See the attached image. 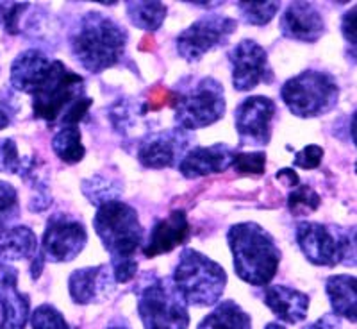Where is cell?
<instances>
[{
  "mask_svg": "<svg viewBox=\"0 0 357 329\" xmlns=\"http://www.w3.org/2000/svg\"><path fill=\"white\" fill-rule=\"evenodd\" d=\"M138 313L145 329H188L190 313L172 279L152 277L138 290Z\"/></svg>",
  "mask_w": 357,
  "mask_h": 329,
  "instance_id": "obj_7",
  "label": "cell"
},
{
  "mask_svg": "<svg viewBox=\"0 0 357 329\" xmlns=\"http://www.w3.org/2000/svg\"><path fill=\"white\" fill-rule=\"evenodd\" d=\"M106 329H130V326L123 319H114V321L109 322V326Z\"/></svg>",
  "mask_w": 357,
  "mask_h": 329,
  "instance_id": "obj_38",
  "label": "cell"
},
{
  "mask_svg": "<svg viewBox=\"0 0 357 329\" xmlns=\"http://www.w3.org/2000/svg\"><path fill=\"white\" fill-rule=\"evenodd\" d=\"M127 31L102 13H88L70 38V49L89 73H100L116 65L127 47Z\"/></svg>",
  "mask_w": 357,
  "mask_h": 329,
  "instance_id": "obj_3",
  "label": "cell"
},
{
  "mask_svg": "<svg viewBox=\"0 0 357 329\" xmlns=\"http://www.w3.org/2000/svg\"><path fill=\"white\" fill-rule=\"evenodd\" d=\"M172 283L186 305L202 308L216 305L222 299L227 285V274L216 261L209 260L199 251L184 249Z\"/></svg>",
  "mask_w": 357,
  "mask_h": 329,
  "instance_id": "obj_5",
  "label": "cell"
},
{
  "mask_svg": "<svg viewBox=\"0 0 357 329\" xmlns=\"http://www.w3.org/2000/svg\"><path fill=\"white\" fill-rule=\"evenodd\" d=\"M325 292L329 297L331 306L337 317L349 319L350 322H356V276L350 274H336L331 276L325 283Z\"/></svg>",
  "mask_w": 357,
  "mask_h": 329,
  "instance_id": "obj_22",
  "label": "cell"
},
{
  "mask_svg": "<svg viewBox=\"0 0 357 329\" xmlns=\"http://www.w3.org/2000/svg\"><path fill=\"white\" fill-rule=\"evenodd\" d=\"M82 191L93 204H104L107 200H114V197L120 193V188L111 181V179L98 175V177L86 179L82 183Z\"/></svg>",
  "mask_w": 357,
  "mask_h": 329,
  "instance_id": "obj_28",
  "label": "cell"
},
{
  "mask_svg": "<svg viewBox=\"0 0 357 329\" xmlns=\"http://www.w3.org/2000/svg\"><path fill=\"white\" fill-rule=\"evenodd\" d=\"M280 33L288 40L314 43L325 33L321 13L309 2H293L280 17Z\"/></svg>",
  "mask_w": 357,
  "mask_h": 329,
  "instance_id": "obj_16",
  "label": "cell"
},
{
  "mask_svg": "<svg viewBox=\"0 0 357 329\" xmlns=\"http://www.w3.org/2000/svg\"><path fill=\"white\" fill-rule=\"evenodd\" d=\"M11 115L13 110L9 108L8 101H2V98H0V131L6 129V127L11 124Z\"/></svg>",
  "mask_w": 357,
  "mask_h": 329,
  "instance_id": "obj_37",
  "label": "cell"
},
{
  "mask_svg": "<svg viewBox=\"0 0 357 329\" xmlns=\"http://www.w3.org/2000/svg\"><path fill=\"white\" fill-rule=\"evenodd\" d=\"M232 167L241 175H261L266 168V154L264 152H240V154H234Z\"/></svg>",
  "mask_w": 357,
  "mask_h": 329,
  "instance_id": "obj_32",
  "label": "cell"
},
{
  "mask_svg": "<svg viewBox=\"0 0 357 329\" xmlns=\"http://www.w3.org/2000/svg\"><path fill=\"white\" fill-rule=\"evenodd\" d=\"M320 196L311 187H301L293 190L288 197L289 212L296 217H304L318 210L320 206Z\"/></svg>",
  "mask_w": 357,
  "mask_h": 329,
  "instance_id": "obj_29",
  "label": "cell"
},
{
  "mask_svg": "<svg viewBox=\"0 0 357 329\" xmlns=\"http://www.w3.org/2000/svg\"><path fill=\"white\" fill-rule=\"evenodd\" d=\"M38 254V238L25 226H15L0 231V263L31 260Z\"/></svg>",
  "mask_w": 357,
  "mask_h": 329,
  "instance_id": "obj_21",
  "label": "cell"
},
{
  "mask_svg": "<svg viewBox=\"0 0 357 329\" xmlns=\"http://www.w3.org/2000/svg\"><path fill=\"white\" fill-rule=\"evenodd\" d=\"M24 167L25 161L20 158L15 140H0V172H4V174H22Z\"/></svg>",
  "mask_w": 357,
  "mask_h": 329,
  "instance_id": "obj_31",
  "label": "cell"
},
{
  "mask_svg": "<svg viewBox=\"0 0 357 329\" xmlns=\"http://www.w3.org/2000/svg\"><path fill=\"white\" fill-rule=\"evenodd\" d=\"M11 85L33 97L34 118L49 126H77L91 106L81 75L40 50H27L13 61Z\"/></svg>",
  "mask_w": 357,
  "mask_h": 329,
  "instance_id": "obj_1",
  "label": "cell"
},
{
  "mask_svg": "<svg viewBox=\"0 0 357 329\" xmlns=\"http://www.w3.org/2000/svg\"><path fill=\"white\" fill-rule=\"evenodd\" d=\"M341 33H343L345 40L349 41L352 47H356V6H354L349 13L343 15V20H341Z\"/></svg>",
  "mask_w": 357,
  "mask_h": 329,
  "instance_id": "obj_35",
  "label": "cell"
},
{
  "mask_svg": "<svg viewBox=\"0 0 357 329\" xmlns=\"http://www.w3.org/2000/svg\"><path fill=\"white\" fill-rule=\"evenodd\" d=\"M190 236V222L183 210H177L167 219H161L152 228L151 236L143 245V254L146 258H154L159 254L172 252L175 247L183 245Z\"/></svg>",
  "mask_w": 357,
  "mask_h": 329,
  "instance_id": "obj_19",
  "label": "cell"
},
{
  "mask_svg": "<svg viewBox=\"0 0 357 329\" xmlns=\"http://www.w3.org/2000/svg\"><path fill=\"white\" fill-rule=\"evenodd\" d=\"M264 329H286V328L282 324H279V322H270V324H266V328Z\"/></svg>",
  "mask_w": 357,
  "mask_h": 329,
  "instance_id": "obj_39",
  "label": "cell"
},
{
  "mask_svg": "<svg viewBox=\"0 0 357 329\" xmlns=\"http://www.w3.org/2000/svg\"><path fill=\"white\" fill-rule=\"evenodd\" d=\"M31 326L33 329H70L65 317L50 305H41L34 309Z\"/></svg>",
  "mask_w": 357,
  "mask_h": 329,
  "instance_id": "obj_30",
  "label": "cell"
},
{
  "mask_svg": "<svg viewBox=\"0 0 357 329\" xmlns=\"http://www.w3.org/2000/svg\"><path fill=\"white\" fill-rule=\"evenodd\" d=\"M127 15L136 27L143 31H158L167 18V6L161 2H127Z\"/></svg>",
  "mask_w": 357,
  "mask_h": 329,
  "instance_id": "obj_24",
  "label": "cell"
},
{
  "mask_svg": "<svg viewBox=\"0 0 357 329\" xmlns=\"http://www.w3.org/2000/svg\"><path fill=\"white\" fill-rule=\"evenodd\" d=\"M29 297L18 290V270L0 263V329H25Z\"/></svg>",
  "mask_w": 357,
  "mask_h": 329,
  "instance_id": "obj_15",
  "label": "cell"
},
{
  "mask_svg": "<svg viewBox=\"0 0 357 329\" xmlns=\"http://www.w3.org/2000/svg\"><path fill=\"white\" fill-rule=\"evenodd\" d=\"M280 97L295 117L314 118L336 106L340 86L329 73L309 70L289 79L280 89Z\"/></svg>",
  "mask_w": 357,
  "mask_h": 329,
  "instance_id": "obj_6",
  "label": "cell"
},
{
  "mask_svg": "<svg viewBox=\"0 0 357 329\" xmlns=\"http://www.w3.org/2000/svg\"><path fill=\"white\" fill-rule=\"evenodd\" d=\"M321 158H324V149L320 145H311L304 147L302 151H298L295 154V165L301 168H305V170H312V168H318L321 163Z\"/></svg>",
  "mask_w": 357,
  "mask_h": 329,
  "instance_id": "obj_33",
  "label": "cell"
},
{
  "mask_svg": "<svg viewBox=\"0 0 357 329\" xmlns=\"http://www.w3.org/2000/svg\"><path fill=\"white\" fill-rule=\"evenodd\" d=\"M197 329H252L250 315L234 301H223L213 309Z\"/></svg>",
  "mask_w": 357,
  "mask_h": 329,
  "instance_id": "obj_23",
  "label": "cell"
},
{
  "mask_svg": "<svg viewBox=\"0 0 357 329\" xmlns=\"http://www.w3.org/2000/svg\"><path fill=\"white\" fill-rule=\"evenodd\" d=\"M229 61L232 65V85L238 92H250L273 81L266 50L254 40H243L231 49Z\"/></svg>",
  "mask_w": 357,
  "mask_h": 329,
  "instance_id": "obj_13",
  "label": "cell"
},
{
  "mask_svg": "<svg viewBox=\"0 0 357 329\" xmlns=\"http://www.w3.org/2000/svg\"><path fill=\"white\" fill-rule=\"evenodd\" d=\"M277 181H280V183H284L288 188H295L296 184H298V175H296V172L293 170V168H282V170L277 172Z\"/></svg>",
  "mask_w": 357,
  "mask_h": 329,
  "instance_id": "obj_36",
  "label": "cell"
},
{
  "mask_svg": "<svg viewBox=\"0 0 357 329\" xmlns=\"http://www.w3.org/2000/svg\"><path fill=\"white\" fill-rule=\"evenodd\" d=\"M2 8V18L6 22V29H8L9 34H17L20 29H18V22H20L22 13L29 8V4H11V6H0Z\"/></svg>",
  "mask_w": 357,
  "mask_h": 329,
  "instance_id": "obj_34",
  "label": "cell"
},
{
  "mask_svg": "<svg viewBox=\"0 0 357 329\" xmlns=\"http://www.w3.org/2000/svg\"><path fill=\"white\" fill-rule=\"evenodd\" d=\"M234 258V270L240 279L254 286H264L275 277L280 251L273 236L256 222L236 224L227 233Z\"/></svg>",
  "mask_w": 357,
  "mask_h": 329,
  "instance_id": "obj_4",
  "label": "cell"
},
{
  "mask_svg": "<svg viewBox=\"0 0 357 329\" xmlns=\"http://www.w3.org/2000/svg\"><path fill=\"white\" fill-rule=\"evenodd\" d=\"M20 217V203L15 187L0 181V231L11 228V224Z\"/></svg>",
  "mask_w": 357,
  "mask_h": 329,
  "instance_id": "obj_27",
  "label": "cell"
},
{
  "mask_svg": "<svg viewBox=\"0 0 357 329\" xmlns=\"http://www.w3.org/2000/svg\"><path fill=\"white\" fill-rule=\"evenodd\" d=\"M93 228L111 254L114 283H129L138 270L134 254L143 244V228L136 210L122 200H107L98 206Z\"/></svg>",
  "mask_w": 357,
  "mask_h": 329,
  "instance_id": "obj_2",
  "label": "cell"
},
{
  "mask_svg": "<svg viewBox=\"0 0 357 329\" xmlns=\"http://www.w3.org/2000/svg\"><path fill=\"white\" fill-rule=\"evenodd\" d=\"M277 106L272 98L256 95L241 102L234 111V126L241 145L264 147L272 138Z\"/></svg>",
  "mask_w": 357,
  "mask_h": 329,
  "instance_id": "obj_11",
  "label": "cell"
},
{
  "mask_svg": "<svg viewBox=\"0 0 357 329\" xmlns=\"http://www.w3.org/2000/svg\"><path fill=\"white\" fill-rule=\"evenodd\" d=\"M241 18L250 25H266L280 9V2H238Z\"/></svg>",
  "mask_w": 357,
  "mask_h": 329,
  "instance_id": "obj_26",
  "label": "cell"
},
{
  "mask_svg": "<svg viewBox=\"0 0 357 329\" xmlns=\"http://www.w3.org/2000/svg\"><path fill=\"white\" fill-rule=\"evenodd\" d=\"M236 152L231 147L216 143L211 147H195L178 163V172L186 179L202 177L209 174L225 172L232 165Z\"/></svg>",
  "mask_w": 357,
  "mask_h": 329,
  "instance_id": "obj_18",
  "label": "cell"
},
{
  "mask_svg": "<svg viewBox=\"0 0 357 329\" xmlns=\"http://www.w3.org/2000/svg\"><path fill=\"white\" fill-rule=\"evenodd\" d=\"M88 242V233L79 220L66 215H54L47 222L41 254L52 263L72 261Z\"/></svg>",
  "mask_w": 357,
  "mask_h": 329,
  "instance_id": "obj_12",
  "label": "cell"
},
{
  "mask_svg": "<svg viewBox=\"0 0 357 329\" xmlns=\"http://www.w3.org/2000/svg\"><path fill=\"white\" fill-rule=\"evenodd\" d=\"M52 149L59 159L65 163H79L86 154V149L81 142V131L77 126H63V129L54 136Z\"/></svg>",
  "mask_w": 357,
  "mask_h": 329,
  "instance_id": "obj_25",
  "label": "cell"
},
{
  "mask_svg": "<svg viewBox=\"0 0 357 329\" xmlns=\"http://www.w3.org/2000/svg\"><path fill=\"white\" fill-rule=\"evenodd\" d=\"M191 138L184 129H168L149 134L138 149V159L146 168L175 167L184 158Z\"/></svg>",
  "mask_w": 357,
  "mask_h": 329,
  "instance_id": "obj_14",
  "label": "cell"
},
{
  "mask_svg": "<svg viewBox=\"0 0 357 329\" xmlns=\"http://www.w3.org/2000/svg\"><path fill=\"white\" fill-rule=\"evenodd\" d=\"M304 329H327V328H325V326L321 324V322H314V324H309V326H305Z\"/></svg>",
  "mask_w": 357,
  "mask_h": 329,
  "instance_id": "obj_40",
  "label": "cell"
},
{
  "mask_svg": "<svg viewBox=\"0 0 357 329\" xmlns=\"http://www.w3.org/2000/svg\"><path fill=\"white\" fill-rule=\"evenodd\" d=\"M238 22L231 17L211 15L191 24L177 36V52L186 61H199L204 54L227 43L236 33Z\"/></svg>",
  "mask_w": 357,
  "mask_h": 329,
  "instance_id": "obj_10",
  "label": "cell"
},
{
  "mask_svg": "<svg viewBox=\"0 0 357 329\" xmlns=\"http://www.w3.org/2000/svg\"><path fill=\"white\" fill-rule=\"evenodd\" d=\"M264 305L275 313L279 321L298 324L307 317L309 295L284 285L268 286L264 290Z\"/></svg>",
  "mask_w": 357,
  "mask_h": 329,
  "instance_id": "obj_20",
  "label": "cell"
},
{
  "mask_svg": "<svg viewBox=\"0 0 357 329\" xmlns=\"http://www.w3.org/2000/svg\"><path fill=\"white\" fill-rule=\"evenodd\" d=\"M175 122L184 131L202 129L218 122L225 113L223 86L213 78H202L184 94L175 95Z\"/></svg>",
  "mask_w": 357,
  "mask_h": 329,
  "instance_id": "obj_9",
  "label": "cell"
},
{
  "mask_svg": "<svg viewBox=\"0 0 357 329\" xmlns=\"http://www.w3.org/2000/svg\"><path fill=\"white\" fill-rule=\"evenodd\" d=\"M114 285L113 270L107 265L79 268L68 279V290L73 302L91 305L107 295Z\"/></svg>",
  "mask_w": 357,
  "mask_h": 329,
  "instance_id": "obj_17",
  "label": "cell"
},
{
  "mask_svg": "<svg viewBox=\"0 0 357 329\" xmlns=\"http://www.w3.org/2000/svg\"><path fill=\"white\" fill-rule=\"evenodd\" d=\"M296 244L305 260L320 267H334L337 263L354 265L356 242L354 233L341 231L334 226L318 222H302L296 226Z\"/></svg>",
  "mask_w": 357,
  "mask_h": 329,
  "instance_id": "obj_8",
  "label": "cell"
}]
</instances>
